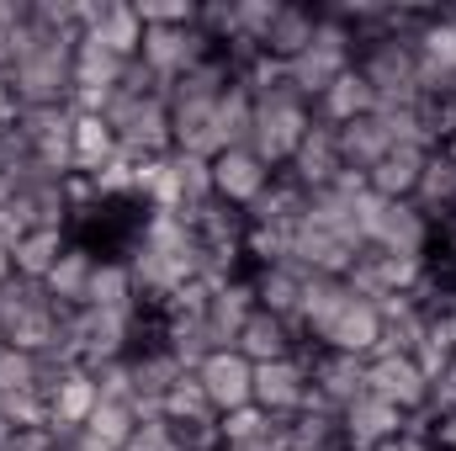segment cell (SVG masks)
<instances>
[{
	"label": "cell",
	"mask_w": 456,
	"mask_h": 451,
	"mask_svg": "<svg viewBox=\"0 0 456 451\" xmlns=\"http://www.w3.org/2000/svg\"><path fill=\"white\" fill-rule=\"evenodd\" d=\"M75 43L80 32H48L37 37V48H27L5 75L16 91V107H69V86H75Z\"/></svg>",
	"instance_id": "1"
},
{
	"label": "cell",
	"mask_w": 456,
	"mask_h": 451,
	"mask_svg": "<svg viewBox=\"0 0 456 451\" xmlns=\"http://www.w3.org/2000/svg\"><path fill=\"white\" fill-rule=\"evenodd\" d=\"M414 208L441 228L446 218H456V165L436 149L425 154V170H419V186H414Z\"/></svg>",
	"instance_id": "21"
},
{
	"label": "cell",
	"mask_w": 456,
	"mask_h": 451,
	"mask_svg": "<svg viewBox=\"0 0 456 451\" xmlns=\"http://www.w3.org/2000/svg\"><path fill=\"white\" fill-rule=\"evenodd\" d=\"M133 430H138V414H133V404H96V414L80 425V436L91 441L96 451H122L133 441Z\"/></svg>",
	"instance_id": "36"
},
{
	"label": "cell",
	"mask_w": 456,
	"mask_h": 451,
	"mask_svg": "<svg viewBox=\"0 0 456 451\" xmlns=\"http://www.w3.org/2000/svg\"><path fill=\"white\" fill-rule=\"evenodd\" d=\"M0 345H5V340H0Z\"/></svg>",
	"instance_id": "47"
},
{
	"label": "cell",
	"mask_w": 456,
	"mask_h": 451,
	"mask_svg": "<svg viewBox=\"0 0 456 451\" xmlns=\"http://www.w3.org/2000/svg\"><path fill=\"white\" fill-rule=\"evenodd\" d=\"M345 70H350V59H340V53H330V48H303V53L287 64V80L297 86V96L319 102V96L340 80Z\"/></svg>",
	"instance_id": "31"
},
{
	"label": "cell",
	"mask_w": 456,
	"mask_h": 451,
	"mask_svg": "<svg viewBox=\"0 0 456 451\" xmlns=\"http://www.w3.org/2000/svg\"><path fill=\"white\" fill-rule=\"evenodd\" d=\"M308 122H314V102H308V96H297V86H292V80H287V86H276V91H265V96H255V133H249L255 160H260V165H271V170L281 176V170L292 165V154H297V144H303Z\"/></svg>",
	"instance_id": "3"
},
{
	"label": "cell",
	"mask_w": 456,
	"mask_h": 451,
	"mask_svg": "<svg viewBox=\"0 0 456 451\" xmlns=\"http://www.w3.org/2000/svg\"><path fill=\"white\" fill-rule=\"evenodd\" d=\"M314 271H303L297 260H287V266H255L249 271V287H255V303L265 308V314H276V319H297V303H303V282H308Z\"/></svg>",
	"instance_id": "19"
},
{
	"label": "cell",
	"mask_w": 456,
	"mask_h": 451,
	"mask_svg": "<svg viewBox=\"0 0 456 451\" xmlns=\"http://www.w3.org/2000/svg\"><path fill=\"white\" fill-rule=\"evenodd\" d=\"M107 122L117 133V149L127 160H154V154H170V102L165 96H127L112 91L107 102Z\"/></svg>",
	"instance_id": "5"
},
{
	"label": "cell",
	"mask_w": 456,
	"mask_h": 451,
	"mask_svg": "<svg viewBox=\"0 0 456 451\" xmlns=\"http://www.w3.org/2000/svg\"><path fill=\"white\" fill-rule=\"evenodd\" d=\"M335 133H340V160L350 165V170H361V176H366L377 160H387V154H393L387 127H382L371 112L355 117V122H345V127H335Z\"/></svg>",
	"instance_id": "29"
},
{
	"label": "cell",
	"mask_w": 456,
	"mask_h": 451,
	"mask_svg": "<svg viewBox=\"0 0 456 451\" xmlns=\"http://www.w3.org/2000/svg\"><path fill=\"white\" fill-rule=\"evenodd\" d=\"M414 53H430V59H441L446 70H456V11H430V16H425Z\"/></svg>",
	"instance_id": "40"
},
{
	"label": "cell",
	"mask_w": 456,
	"mask_h": 451,
	"mask_svg": "<svg viewBox=\"0 0 456 451\" xmlns=\"http://www.w3.org/2000/svg\"><path fill=\"white\" fill-rule=\"evenodd\" d=\"M86 308H138V292H133V276H127L122 260H102L96 266Z\"/></svg>",
	"instance_id": "38"
},
{
	"label": "cell",
	"mask_w": 456,
	"mask_h": 451,
	"mask_svg": "<svg viewBox=\"0 0 456 451\" xmlns=\"http://www.w3.org/2000/svg\"><path fill=\"white\" fill-rule=\"evenodd\" d=\"M11 276H16V266H11V250H5V244H0V287H5V282H11Z\"/></svg>",
	"instance_id": "44"
},
{
	"label": "cell",
	"mask_w": 456,
	"mask_h": 451,
	"mask_svg": "<svg viewBox=\"0 0 456 451\" xmlns=\"http://www.w3.org/2000/svg\"><path fill=\"white\" fill-rule=\"evenodd\" d=\"M430 154H436V149H430ZM419 170H425V149L393 144V154H387V160H377V165L366 170V186H371L382 202H414Z\"/></svg>",
	"instance_id": "20"
},
{
	"label": "cell",
	"mask_w": 456,
	"mask_h": 451,
	"mask_svg": "<svg viewBox=\"0 0 456 451\" xmlns=\"http://www.w3.org/2000/svg\"><path fill=\"white\" fill-rule=\"evenodd\" d=\"M86 32L96 43H107L112 53H122V59H138V48H143V21H138L133 0H102L96 5V21Z\"/></svg>",
	"instance_id": "23"
},
{
	"label": "cell",
	"mask_w": 456,
	"mask_h": 451,
	"mask_svg": "<svg viewBox=\"0 0 456 451\" xmlns=\"http://www.w3.org/2000/svg\"><path fill=\"white\" fill-rule=\"evenodd\" d=\"M271 181H276V170L260 165L255 149H224V154L213 160V197L228 202V208H239V213H249Z\"/></svg>",
	"instance_id": "10"
},
{
	"label": "cell",
	"mask_w": 456,
	"mask_h": 451,
	"mask_svg": "<svg viewBox=\"0 0 456 451\" xmlns=\"http://www.w3.org/2000/svg\"><path fill=\"white\" fill-rule=\"evenodd\" d=\"M122 70H127L122 53H112L107 43H96L91 32H80V43H75V86L69 91H117Z\"/></svg>",
	"instance_id": "25"
},
{
	"label": "cell",
	"mask_w": 456,
	"mask_h": 451,
	"mask_svg": "<svg viewBox=\"0 0 456 451\" xmlns=\"http://www.w3.org/2000/svg\"><path fill=\"white\" fill-rule=\"evenodd\" d=\"M430 451H441V447H430Z\"/></svg>",
	"instance_id": "46"
},
{
	"label": "cell",
	"mask_w": 456,
	"mask_h": 451,
	"mask_svg": "<svg viewBox=\"0 0 456 451\" xmlns=\"http://www.w3.org/2000/svg\"><path fill=\"white\" fill-rule=\"evenodd\" d=\"M345 170L340 160V133L330 127V122H308V133H303V144H297V154H292V165L281 170V176H292L303 192H324V186H335V176Z\"/></svg>",
	"instance_id": "12"
},
{
	"label": "cell",
	"mask_w": 456,
	"mask_h": 451,
	"mask_svg": "<svg viewBox=\"0 0 456 451\" xmlns=\"http://www.w3.org/2000/svg\"><path fill=\"white\" fill-rule=\"evenodd\" d=\"M366 244L382 250V255H414V260H425L430 244H436V224H430L414 202H387L382 224H377V234H371Z\"/></svg>",
	"instance_id": "15"
},
{
	"label": "cell",
	"mask_w": 456,
	"mask_h": 451,
	"mask_svg": "<svg viewBox=\"0 0 456 451\" xmlns=\"http://www.w3.org/2000/svg\"><path fill=\"white\" fill-rule=\"evenodd\" d=\"M197 382H202V393H208V404H213L218 414L255 404V361H244L233 345H228V350H213V356L197 366Z\"/></svg>",
	"instance_id": "11"
},
{
	"label": "cell",
	"mask_w": 456,
	"mask_h": 451,
	"mask_svg": "<svg viewBox=\"0 0 456 451\" xmlns=\"http://www.w3.org/2000/svg\"><path fill=\"white\" fill-rule=\"evenodd\" d=\"M314 393L303 409H324V414H345L361 393H366V356H345V350H319L314 356Z\"/></svg>",
	"instance_id": "8"
},
{
	"label": "cell",
	"mask_w": 456,
	"mask_h": 451,
	"mask_svg": "<svg viewBox=\"0 0 456 451\" xmlns=\"http://www.w3.org/2000/svg\"><path fill=\"white\" fill-rule=\"evenodd\" d=\"M112 154H117L112 122L96 117V112H75V170H80V176H96Z\"/></svg>",
	"instance_id": "32"
},
{
	"label": "cell",
	"mask_w": 456,
	"mask_h": 451,
	"mask_svg": "<svg viewBox=\"0 0 456 451\" xmlns=\"http://www.w3.org/2000/svg\"><path fill=\"white\" fill-rule=\"evenodd\" d=\"M441 154H446V160H452V165H456V133H452V138H446V144H441Z\"/></svg>",
	"instance_id": "45"
},
{
	"label": "cell",
	"mask_w": 456,
	"mask_h": 451,
	"mask_svg": "<svg viewBox=\"0 0 456 451\" xmlns=\"http://www.w3.org/2000/svg\"><path fill=\"white\" fill-rule=\"evenodd\" d=\"M355 70H361V80L371 86L377 107H414V102H419V80H414V43H403V37L382 32V37L361 43ZM377 107H371V112H377Z\"/></svg>",
	"instance_id": "4"
},
{
	"label": "cell",
	"mask_w": 456,
	"mask_h": 451,
	"mask_svg": "<svg viewBox=\"0 0 456 451\" xmlns=\"http://www.w3.org/2000/svg\"><path fill=\"white\" fill-rule=\"evenodd\" d=\"M281 0H233V37H249L260 43L271 32V16H276Z\"/></svg>",
	"instance_id": "41"
},
{
	"label": "cell",
	"mask_w": 456,
	"mask_h": 451,
	"mask_svg": "<svg viewBox=\"0 0 456 451\" xmlns=\"http://www.w3.org/2000/svg\"><path fill=\"white\" fill-rule=\"evenodd\" d=\"M366 393L403 414L430 409V377L414 366V356H366Z\"/></svg>",
	"instance_id": "9"
},
{
	"label": "cell",
	"mask_w": 456,
	"mask_h": 451,
	"mask_svg": "<svg viewBox=\"0 0 456 451\" xmlns=\"http://www.w3.org/2000/svg\"><path fill=\"white\" fill-rule=\"evenodd\" d=\"M170 165H175V181H181V208H202V202H213V160L170 149Z\"/></svg>",
	"instance_id": "39"
},
{
	"label": "cell",
	"mask_w": 456,
	"mask_h": 451,
	"mask_svg": "<svg viewBox=\"0 0 456 451\" xmlns=\"http://www.w3.org/2000/svg\"><path fill=\"white\" fill-rule=\"evenodd\" d=\"M255 308H260V303H255L249 271H244V276H233L228 287H218V292H213V303H208V330H213V340H218V345L228 350V345L239 340V330H244V319H249Z\"/></svg>",
	"instance_id": "22"
},
{
	"label": "cell",
	"mask_w": 456,
	"mask_h": 451,
	"mask_svg": "<svg viewBox=\"0 0 456 451\" xmlns=\"http://www.w3.org/2000/svg\"><path fill=\"white\" fill-rule=\"evenodd\" d=\"M218 436H224V451H249V447H260V441H271V436H281V420H271L265 409L244 404V409L218 414Z\"/></svg>",
	"instance_id": "34"
},
{
	"label": "cell",
	"mask_w": 456,
	"mask_h": 451,
	"mask_svg": "<svg viewBox=\"0 0 456 451\" xmlns=\"http://www.w3.org/2000/svg\"><path fill=\"white\" fill-rule=\"evenodd\" d=\"M303 224L319 228V234H335L340 244L361 250V228H355V197H345L335 186L324 192H308V208H303Z\"/></svg>",
	"instance_id": "24"
},
{
	"label": "cell",
	"mask_w": 456,
	"mask_h": 451,
	"mask_svg": "<svg viewBox=\"0 0 456 451\" xmlns=\"http://www.w3.org/2000/svg\"><path fill=\"white\" fill-rule=\"evenodd\" d=\"M403 409H393V404H382V398H371V393H361L350 409L340 414V425H345V441L355 451H377L382 441H393L398 430H403Z\"/></svg>",
	"instance_id": "17"
},
{
	"label": "cell",
	"mask_w": 456,
	"mask_h": 451,
	"mask_svg": "<svg viewBox=\"0 0 456 451\" xmlns=\"http://www.w3.org/2000/svg\"><path fill=\"white\" fill-rule=\"evenodd\" d=\"M303 208H308V192H303L292 176H276L244 218H249V224H265V228H297L303 224Z\"/></svg>",
	"instance_id": "30"
},
{
	"label": "cell",
	"mask_w": 456,
	"mask_h": 451,
	"mask_svg": "<svg viewBox=\"0 0 456 451\" xmlns=\"http://www.w3.org/2000/svg\"><path fill=\"white\" fill-rule=\"evenodd\" d=\"M64 250H69V228H32V234H21V239L11 244V266H16V276L43 282V276L59 266Z\"/></svg>",
	"instance_id": "27"
},
{
	"label": "cell",
	"mask_w": 456,
	"mask_h": 451,
	"mask_svg": "<svg viewBox=\"0 0 456 451\" xmlns=\"http://www.w3.org/2000/svg\"><path fill=\"white\" fill-rule=\"evenodd\" d=\"M345 298H350V287H345V276H308L303 282V303H297V330L308 340H319V330L335 319L345 308Z\"/></svg>",
	"instance_id": "28"
},
{
	"label": "cell",
	"mask_w": 456,
	"mask_h": 451,
	"mask_svg": "<svg viewBox=\"0 0 456 451\" xmlns=\"http://www.w3.org/2000/svg\"><path fill=\"white\" fill-rule=\"evenodd\" d=\"M59 335H64V308L48 298V287L11 276L0 287V340L16 350H32V356H53Z\"/></svg>",
	"instance_id": "2"
},
{
	"label": "cell",
	"mask_w": 456,
	"mask_h": 451,
	"mask_svg": "<svg viewBox=\"0 0 456 451\" xmlns=\"http://www.w3.org/2000/svg\"><path fill=\"white\" fill-rule=\"evenodd\" d=\"M159 414H165L175 430H186V425H213V420H218V409L208 404V393H202L197 372H186V377L159 398Z\"/></svg>",
	"instance_id": "35"
},
{
	"label": "cell",
	"mask_w": 456,
	"mask_h": 451,
	"mask_svg": "<svg viewBox=\"0 0 456 451\" xmlns=\"http://www.w3.org/2000/svg\"><path fill=\"white\" fill-rule=\"evenodd\" d=\"M314 393V372L303 356H281V361H260L255 366V409H265L271 420H292L303 414Z\"/></svg>",
	"instance_id": "7"
},
{
	"label": "cell",
	"mask_w": 456,
	"mask_h": 451,
	"mask_svg": "<svg viewBox=\"0 0 456 451\" xmlns=\"http://www.w3.org/2000/svg\"><path fill=\"white\" fill-rule=\"evenodd\" d=\"M21 117V107H16V91H11V75L0 70V127H11Z\"/></svg>",
	"instance_id": "43"
},
{
	"label": "cell",
	"mask_w": 456,
	"mask_h": 451,
	"mask_svg": "<svg viewBox=\"0 0 456 451\" xmlns=\"http://www.w3.org/2000/svg\"><path fill=\"white\" fill-rule=\"evenodd\" d=\"M249 133H255V96L249 86H228L218 96V149H249Z\"/></svg>",
	"instance_id": "33"
},
{
	"label": "cell",
	"mask_w": 456,
	"mask_h": 451,
	"mask_svg": "<svg viewBox=\"0 0 456 451\" xmlns=\"http://www.w3.org/2000/svg\"><path fill=\"white\" fill-rule=\"evenodd\" d=\"M377 340H382V314H377V303H366V298H345V308L319 330V350H345V356H371L377 350Z\"/></svg>",
	"instance_id": "13"
},
{
	"label": "cell",
	"mask_w": 456,
	"mask_h": 451,
	"mask_svg": "<svg viewBox=\"0 0 456 451\" xmlns=\"http://www.w3.org/2000/svg\"><path fill=\"white\" fill-rule=\"evenodd\" d=\"M371 107H377V96H371V86L361 80V70L350 64L340 80H335V86H330V91L314 102V117H319V122H330V127H345V122L366 117Z\"/></svg>",
	"instance_id": "26"
},
{
	"label": "cell",
	"mask_w": 456,
	"mask_h": 451,
	"mask_svg": "<svg viewBox=\"0 0 456 451\" xmlns=\"http://www.w3.org/2000/svg\"><path fill=\"white\" fill-rule=\"evenodd\" d=\"M43 382H48L43 356L16 350V345H0V398L5 393H43Z\"/></svg>",
	"instance_id": "37"
},
{
	"label": "cell",
	"mask_w": 456,
	"mask_h": 451,
	"mask_svg": "<svg viewBox=\"0 0 456 451\" xmlns=\"http://www.w3.org/2000/svg\"><path fill=\"white\" fill-rule=\"evenodd\" d=\"M218 53V43L191 21V27H143V48H138V59L159 75V86L170 91L186 70H197L202 59H213Z\"/></svg>",
	"instance_id": "6"
},
{
	"label": "cell",
	"mask_w": 456,
	"mask_h": 451,
	"mask_svg": "<svg viewBox=\"0 0 456 451\" xmlns=\"http://www.w3.org/2000/svg\"><path fill=\"white\" fill-rule=\"evenodd\" d=\"M303 345H314V340L303 335L292 319H276V314H265V308H255L249 319H244V330L233 340V350L244 356V361H281V356H297Z\"/></svg>",
	"instance_id": "14"
},
{
	"label": "cell",
	"mask_w": 456,
	"mask_h": 451,
	"mask_svg": "<svg viewBox=\"0 0 456 451\" xmlns=\"http://www.w3.org/2000/svg\"><path fill=\"white\" fill-rule=\"evenodd\" d=\"M96 266H102V255L91 250V244H80V239H69V250L59 255V266L43 276V287H48V298L64 308V314H75V308H86V298H91V276H96Z\"/></svg>",
	"instance_id": "16"
},
{
	"label": "cell",
	"mask_w": 456,
	"mask_h": 451,
	"mask_svg": "<svg viewBox=\"0 0 456 451\" xmlns=\"http://www.w3.org/2000/svg\"><path fill=\"white\" fill-rule=\"evenodd\" d=\"M5 451H59V436L43 425V430H16V441Z\"/></svg>",
	"instance_id": "42"
},
{
	"label": "cell",
	"mask_w": 456,
	"mask_h": 451,
	"mask_svg": "<svg viewBox=\"0 0 456 451\" xmlns=\"http://www.w3.org/2000/svg\"><path fill=\"white\" fill-rule=\"evenodd\" d=\"M314 32H319V5H303V0H281L276 5V16H271V32L260 37V53H271V59H297L308 43H314Z\"/></svg>",
	"instance_id": "18"
}]
</instances>
